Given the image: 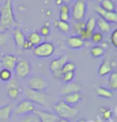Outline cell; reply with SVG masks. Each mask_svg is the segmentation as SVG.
<instances>
[{"instance_id":"e575fe53","label":"cell","mask_w":117,"mask_h":122,"mask_svg":"<svg viewBox=\"0 0 117 122\" xmlns=\"http://www.w3.org/2000/svg\"><path fill=\"white\" fill-rule=\"evenodd\" d=\"M92 33H93V32H91V31H89V30H86V29H83L79 33V36L81 37L82 40H83V41H85V40H90L91 39H92Z\"/></svg>"},{"instance_id":"836d02e7","label":"cell","mask_w":117,"mask_h":122,"mask_svg":"<svg viewBox=\"0 0 117 122\" xmlns=\"http://www.w3.org/2000/svg\"><path fill=\"white\" fill-rule=\"evenodd\" d=\"M101 112H102V117H103V119L105 120V121H109L112 117V115H113L112 111L110 109V108H101Z\"/></svg>"},{"instance_id":"ab89813d","label":"cell","mask_w":117,"mask_h":122,"mask_svg":"<svg viewBox=\"0 0 117 122\" xmlns=\"http://www.w3.org/2000/svg\"><path fill=\"white\" fill-rule=\"evenodd\" d=\"M59 11L62 13H68V14H70L71 13V8L68 4H62L59 7Z\"/></svg>"},{"instance_id":"74e56055","label":"cell","mask_w":117,"mask_h":122,"mask_svg":"<svg viewBox=\"0 0 117 122\" xmlns=\"http://www.w3.org/2000/svg\"><path fill=\"white\" fill-rule=\"evenodd\" d=\"M41 36H43V37H46V36H48L49 34H50V28L47 25H44L42 27L40 28V33Z\"/></svg>"},{"instance_id":"8d00e7d4","label":"cell","mask_w":117,"mask_h":122,"mask_svg":"<svg viewBox=\"0 0 117 122\" xmlns=\"http://www.w3.org/2000/svg\"><path fill=\"white\" fill-rule=\"evenodd\" d=\"M110 40H111L112 44L115 47H117V29H114L113 31L112 32Z\"/></svg>"},{"instance_id":"603a6c76","label":"cell","mask_w":117,"mask_h":122,"mask_svg":"<svg viewBox=\"0 0 117 122\" xmlns=\"http://www.w3.org/2000/svg\"><path fill=\"white\" fill-rule=\"evenodd\" d=\"M55 26L58 30L64 34H68L71 30V24L68 22H64L61 20H55Z\"/></svg>"},{"instance_id":"ac0fdd59","label":"cell","mask_w":117,"mask_h":122,"mask_svg":"<svg viewBox=\"0 0 117 122\" xmlns=\"http://www.w3.org/2000/svg\"><path fill=\"white\" fill-rule=\"evenodd\" d=\"M13 105L11 104H6L3 107H0V120L6 121L11 117L13 112Z\"/></svg>"},{"instance_id":"6da1fadb","label":"cell","mask_w":117,"mask_h":122,"mask_svg":"<svg viewBox=\"0 0 117 122\" xmlns=\"http://www.w3.org/2000/svg\"><path fill=\"white\" fill-rule=\"evenodd\" d=\"M17 26H19V23L16 22L13 12L12 0H6L4 5L0 6V32L3 33Z\"/></svg>"},{"instance_id":"30bf717a","label":"cell","mask_w":117,"mask_h":122,"mask_svg":"<svg viewBox=\"0 0 117 122\" xmlns=\"http://www.w3.org/2000/svg\"><path fill=\"white\" fill-rule=\"evenodd\" d=\"M95 10L97 14L99 15V17L106 20L110 24L117 23V14L116 11H106L99 6H96Z\"/></svg>"},{"instance_id":"bcb514c9","label":"cell","mask_w":117,"mask_h":122,"mask_svg":"<svg viewBox=\"0 0 117 122\" xmlns=\"http://www.w3.org/2000/svg\"><path fill=\"white\" fill-rule=\"evenodd\" d=\"M77 122H89V121H87V120H85V119H83V118H81V119H79Z\"/></svg>"},{"instance_id":"277c9868","label":"cell","mask_w":117,"mask_h":122,"mask_svg":"<svg viewBox=\"0 0 117 122\" xmlns=\"http://www.w3.org/2000/svg\"><path fill=\"white\" fill-rule=\"evenodd\" d=\"M55 50V45L51 42H42L34 47L33 55L39 58H48L54 54Z\"/></svg>"},{"instance_id":"3957f363","label":"cell","mask_w":117,"mask_h":122,"mask_svg":"<svg viewBox=\"0 0 117 122\" xmlns=\"http://www.w3.org/2000/svg\"><path fill=\"white\" fill-rule=\"evenodd\" d=\"M48 87V83L43 76L34 74L28 77L27 88L38 92H45Z\"/></svg>"},{"instance_id":"52a82bcc","label":"cell","mask_w":117,"mask_h":122,"mask_svg":"<svg viewBox=\"0 0 117 122\" xmlns=\"http://www.w3.org/2000/svg\"><path fill=\"white\" fill-rule=\"evenodd\" d=\"M35 110V104L27 99L19 101L15 107V112L19 117L31 114Z\"/></svg>"},{"instance_id":"44dd1931","label":"cell","mask_w":117,"mask_h":122,"mask_svg":"<svg viewBox=\"0 0 117 122\" xmlns=\"http://www.w3.org/2000/svg\"><path fill=\"white\" fill-rule=\"evenodd\" d=\"M96 27H98L100 31L104 32V33H107L111 30V24L103 19H102L101 17H99L96 19Z\"/></svg>"},{"instance_id":"9c48e42d","label":"cell","mask_w":117,"mask_h":122,"mask_svg":"<svg viewBox=\"0 0 117 122\" xmlns=\"http://www.w3.org/2000/svg\"><path fill=\"white\" fill-rule=\"evenodd\" d=\"M19 57L13 54H5L1 56L0 65L4 69H7L10 71L15 70V67L19 60Z\"/></svg>"},{"instance_id":"e0dca14e","label":"cell","mask_w":117,"mask_h":122,"mask_svg":"<svg viewBox=\"0 0 117 122\" xmlns=\"http://www.w3.org/2000/svg\"><path fill=\"white\" fill-rule=\"evenodd\" d=\"M82 98H83V97H82V94L80 92H73L68 95H65L63 98V101L71 106H75L79 102L82 101Z\"/></svg>"},{"instance_id":"b9f144b4","label":"cell","mask_w":117,"mask_h":122,"mask_svg":"<svg viewBox=\"0 0 117 122\" xmlns=\"http://www.w3.org/2000/svg\"><path fill=\"white\" fill-rule=\"evenodd\" d=\"M6 38L5 36V35H3V33L0 32V45H4L6 43Z\"/></svg>"},{"instance_id":"484cf974","label":"cell","mask_w":117,"mask_h":122,"mask_svg":"<svg viewBox=\"0 0 117 122\" xmlns=\"http://www.w3.org/2000/svg\"><path fill=\"white\" fill-rule=\"evenodd\" d=\"M17 122H40V120L37 115L33 112L31 114L19 117Z\"/></svg>"},{"instance_id":"4dcf8cb0","label":"cell","mask_w":117,"mask_h":122,"mask_svg":"<svg viewBox=\"0 0 117 122\" xmlns=\"http://www.w3.org/2000/svg\"><path fill=\"white\" fill-rule=\"evenodd\" d=\"M75 74L74 71H71V72H65L63 73L61 80H63V82L64 84H67V83H70L72 82L73 80L75 79Z\"/></svg>"},{"instance_id":"2e32d148","label":"cell","mask_w":117,"mask_h":122,"mask_svg":"<svg viewBox=\"0 0 117 122\" xmlns=\"http://www.w3.org/2000/svg\"><path fill=\"white\" fill-rule=\"evenodd\" d=\"M84 42L85 41L82 40V38L79 36H71L68 37V41H67L68 47L74 50L81 49L84 46Z\"/></svg>"},{"instance_id":"5b68a950","label":"cell","mask_w":117,"mask_h":122,"mask_svg":"<svg viewBox=\"0 0 117 122\" xmlns=\"http://www.w3.org/2000/svg\"><path fill=\"white\" fill-rule=\"evenodd\" d=\"M88 5L84 0H76L71 10V16L75 22L82 21L87 14Z\"/></svg>"},{"instance_id":"8992f818","label":"cell","mask_w":117,"mask_h":122,"mask_svg":"<svg viewBox=\"0 0 117 122\" xmlns=\"http://www.w3.org/2000/svg\"><path fill=\"white\" fill-rule=\"evenodd\" d=\"M15 72L16 76L20 79H26L29 77L31 71V65L30 62L26 59H19L18 62L15 67Z\"/></svg>"},{"instance_id":"4fadbf2b","label":"cell","mask_w":117,"mask_h":122,"mask_svg":"<svg viewBox=\"0 0 117 122\" xmlns=\"http://www.w3.org/2000/svg\"><path fill=\"white\" fill-rule=\"evenodd\" d=\"M67 61H68V56L65 55L53 60L49 64L50 71H51V73H53L58 71H61L62 67H63L64 64Z\"/></svg>"},{"instance_id":"60d3db41","label":"cell","mask_w":117,"mask_h":122,"mask_svg":"<svg viewBox=\"0 0 117 122\" xmlns=\"http://www.w3.org/2000/svg\"><path fill=\"white\" fill-rule=\"evenodd\" d=\"M22 48H23V50H33L34 46L32 45L27 40H26V41L24 42V43H23V47H22Z\"/></svg>"},{"instance_id":"d4e9b609","label":"cell","mask_w":117,"mask_h":122,"mask_svg":"<svg viewBox=\"0 0 117 122\" xmlns=\"http://www.w3.org/2000/svg\"><path fill=\"white\" fill-rule=\"evenodd\" d=\"M99 6L106 11H116V6L112 0H102Z\"/></svg>"},{"instance_id":"7402d4cb","label":"cell","mask_w":117,"mask_h":122,"mask_svg":"<svg viewBox=\"0 0 117 122\" xmlns=\"http://www.w3.org/2000/svg\"><path fill=\"white\" fill-rule=\"evenodd\" d=\"M27 40L31 43L34 47L39 45V43H42V36L39 33L38 31H32L29 35Z\"/></svg>"},{"instance_id":"f1b7e54d","label":"cell","mask_w":117,"mask_h":122,"mask_svg":"<svg viewBox=\"0 0 117 122\" xmlns=\"http://www.w3.org/2000/svg\"><path fill=\"white\" fill-rule=\"evenodd\" d=\"M12 78V71L3 68L0 71V81L8 82Z\"/></svg>"},{"instance_id":"d6a6232c","label":"cell","mask_w":117,"mask_h":122,"mask_svg":"<svg viewBox=\"0 0 117 122\" xmlns=\"http://www.w3.org/2000/svg\"><path fill=\"white\" fill-rule=\"evenodd\" d=\"M103 34L99 31H94L92 33V39L91 40H92V42L94 43H96L99 44L102 41H103Z\"/></svg>"},{"instance_id":"83f0119b","label":"cell","mask_w":117,"mask_h":122,"mask_svg":"<svg viewBox=\"0 0 117 122\" xmlns=\"http://www.w3.org/2000/svg\"><path fill=\"white\" fill-rule=\"evenodd\" d=\"M96 28V19L95 17H90L85 22V29L91 32H94Z\"/></svg>"},{"instance_id":"5bb4252c","label":"cell","mask_w":117,"mask_h":122,"mask_svg":"<svg viewBox=\"0 0 117 122\" xmlns=\"http://www.w3.org/2000/svg\"><path fill=\"white\" fill-rule=\"evenodd\" d=\"M12 35L13 38H14L15 43V46L18 48H22L24 42L27 40L25 35L23 34V32L22 31V30L19 27H15L12 29Z\"/></svg>"},{"instance_id":"7c38bea8","label":"cell","mask_w":117,"mask_h":122,"mask_svg":"<svg viewBox=\"0 0 117 122\" xmlns=\"http://www.w3.org/2000/svg\"><path fill=\"white\" fill-rule=\"evenodd\" d=\"M38 116L40 122H58V117L55 112H48V111L35 110L34 112Z\"/></svg>"},{"instance_id":"ba28073f","label":"cell","mask_w":117,"mask_h":122,"mask_svg":"<svg viewBox=\"0 0 117 122\" xmlns=\"http://www.w3.org/2000/svg\"><path fill=\"white\" fill-rule=\"evenodd\" d=\"M24 97L34 104H38L39 105H45L47 104V97L44 92H38L27 88L24 92Z\"/></svg>"},{"instance_id":"cb8c5ba5","label":"cell","mask_w":117,"mask_h":122,"mask_svg":"<svg viewBox=\"0 0 117 122\" xmlns=\"http://www.w3.org/2000/svg\"><path fill=\"white\" fill-rule=\"evenodd\" d=\"M107 87L108 89L111 91H116L117 90V73L116 71H112L108 76L107 81Z\"/></svg>"},{"instance_id":"f546056e","label":"cell","mask_w":117,"mask_h":122,"mask_svg":"<svg viewBox=\"0 0 117 122\" xmlns=\"http://www.w3.org/2000/svg\"><path fill=\"white\" fill-rule=\"evenodd\" d=\"M20 94V90L19 88H13L7 89V97L11 100H15Z\"/></svg>"},{"instance_id":"ffe728a7","label":"cell","mask_w":117,"mask_h":122,"mask_svg":"<svg viewBox=\"0 0 117 122\" xmlns=\"http://www.w3.org/2000/svg\"><path fill=\"white\" fill-rule=\"evenodd\" d=\"M96 95L99 97L104 98V99H111L113 97V92L111 91L107 88L99 86L96 91Z\"/></svg>"},{"instance_id":"ee69618b","label":"cell","mask_w":117,"mask_h":122,"mask_svg":"<svg viewBox=\"0 0 117 122\" xmlns=\"http://www.w3.org/2000/svg\"><path fill=\"white\" fill-rule=\"evenodd\" d=\"M58 122H70L68 119H64V118H61V119H58Z\"/></svg>"},{"instance_id":"f35d334b","label":"cell","mask_w":117,"mask_h":122,"mask_svg":"<svg viewBox=\"0 0 117 122\" xmlns=\"http://www.w3.org/2000/svg\"><path fill=\"white\" fill-rule=\"evenodd\" d=\"M71 19V15L68 14V13H62L59 12V20L64 21V22H68Z\"/></svg>"},{"instance_id":"d6986e66","label":"cell","mask_w":117,"mask_h":122,"mask_svg":"<svg viewBox=\"0 0 117 122\" xmlns=\"http://www.w3.org/2000/svg\"><path fill=\"white\" fill-rule=\"evenodd\" d=\"M105 49L103 47L97 44L92 47L90 50V54L93 58H100L104 56Z\"/></svg>"},{"instance_id":"d590c367","label":"cell","mask_w":117,"mask_h":122,"mask_svg":"<svg viewBox=\"0 0 117 122\" xmlns=\"http://www.w3.org/2000/svg\"><path fill=\"white\" fill-rule=\"evenodd\" d=\"M7 89L9 88H19V83H18V80L15 77H12L9 81L7 82Z\"/></svg>"},{"instance_id":"1f68e13d","label":"cell","mask_w":117,"mask_h":122,"mask_svg":"<svg viewBox=\"0 0 117 122\" xmlns=\"http://www.w3.org/2000/svg\"><path fill=\"white\" fill-rule=\"evenodd\" d=\"M73 27H74V30L75 31V33H76V36H79L80 32L83 29H85V22H83V20L75 22Z\"/></svg>"},{"instance_id":"9a60e30c","label":"cell","mask_w":117,"mask_h":122,"mask_svg":"<svg viewBox=\"0 0 117 122\" xmlns=\"http://www.w3.org/2000/svg\"><path fill=\"white\" fill-rule=\"evenodd\" d=\"M113 67H114L112 62H110L107 60H103V62L101 63L98 67V75L100 77H104V76L109 75L112 72Z\"/></svg>"},{"instance_id":"c3c4849f","label":"cell","mask_w":117,"mask_h":122,"mask_svg":"<svg viewBox=\"0 0 117 122\" xmlns=\"http://www.w3.org/2000/svg\"><path fill=\"white\" fill-rule=\"evenodd\" d=\"M0 87H1V84H0Z\"/></svg>"},{"instance_id":"f6af8a7d","label":"cell","mask_w":117,"mask_h":122,"mask_svg":"<svg viewBox=\"0 0 117 122\" xmlns=\"http://www.w3.org/2000/svg\"><path fill=\"white\" fill-rule=\"evenodd\" d=\"M62 1H63V3L68 4H68H69V3H71V2L73 1V0H62Z\"/></svg>"},{"instance_id":"7dc6e473","label":"cell","mask_w":117,"mask_h":122,"mask_svg":"<svg viewBox=\"0 0 117 122\" xmlns=\"http://www.w3.org/2000/svg\"><path fill=\"white\" fill-rule=\"evenodd\" d=\"M1 4H2V1L0 0V6H1Z\"/></svg>"},{"instance_id":"8fae6325","label":"cell","mask_w":117,"mask_h":122,"mask_svg":"<svg viewBox=\"0 0 117 122\" xmlns=\"http://www.w3.org/2000/svg\"><path fill=\"white\" fill-rule=\"evenodd\" d=\"M82 91V85L79 83L76 82H70L64 84L61 87L59 90V92L61 95H68L70 93L73 92H81Z\"/></svg>"},{"instance_id":"7bdbcfd3","label":"cell","mask_w":117,"mask_h":122,"mask_svg":"<svg viewBox=\"0 0 117 122\" xmlns=\"http://www.w3.org/2000/svg\"><path fill=\"white\" fill-rule=\"evenodd\" d=\"M55 3H56V5L57 6H61L62 4H63V1L62 0H55Z\"/></svg>"},{"instance_id":"4316f807","label":"cell","mask_w":117,"mask_h":122,"mask_svg":"<svg viewBox=\"0 0 117 122\" xmlns=\"http://www.w3.org/2000/svg\"><path fill=\"white\" fill-rule=\"evenodd\" d=\"M76 70V64L75 63L72 62V61H67L64 64L63 67H62L61 71L62 73H65V72H71V71H74Z\"/></svg>"},{"instance_id":"7a4b0ae2","label":"cell","mask_w":117,"mask_h":122,"mask_svg":"<svg viewBox=\"0 0 117 122\" xmlns=\"http://www.w3.org/2000/svg\"><path fill=\"white\" fill-rule=\"evenodd\" d=\"M53 110L58 117L64 119L75 117L79 112V108L77 107L69 105L63 101H60L54 104Z\"/></svg>"}]
</instances>
